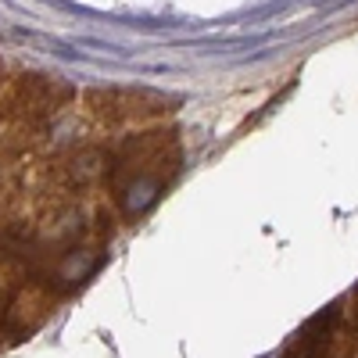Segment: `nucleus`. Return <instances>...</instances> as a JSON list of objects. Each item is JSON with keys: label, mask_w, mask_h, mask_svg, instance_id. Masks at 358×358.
Listing matches in <instances>:
<instances>
[{"label": "nucleus", "mask_w": 358, "mask_h": 358, "mask_svg": "<svg viewBox=\"0 0 358 358\" xmlns=\"http://www.w3.org/2000/svg\"><path fill=\"white\" fill-rule=\"evenodd\" d=\"M179 165V151L176 140L165 133H147L126 143V151L118 155L115 169H111V187L115 197L126 212H143L151 208L155 197L169 187V179L176 176Z\"/></svg>", "instance_id": "nucleus-1"}, {"label": "nucleus", "mask_w": 358, "mask_h": 358, "mask_svg": "<svg viewBox=\"0 0 358 358\" xmlns=\"http://www.w3.org/2000/svg\"><path fill=\"white\" fill-rule=\"evenodd\" d=\"M69 97V90L62 83H54L47 76H29L18 83L15 90V104H22V118H47L57 111V104H62Z\"/></svg>", "instance_id": "nucleus-2"}]
</instances>
